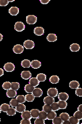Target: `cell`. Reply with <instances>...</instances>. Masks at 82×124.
<instances>
[{
  "label": "cell",
  "mask_w": 82,
  "mask_h": 124,
  "mask_svg": "<svg viewBox=\"0 0 82 124\" xmlns=\"http://www.w3.org/2000/svg\"><path fill=\"white\" fill-rule=\"evenodd\" d=\"M25 29V25L22 22H17L14 25V29L17 32H22Z\"/></svg>",
  "instance_id": "cell-1"
},
{
  "label": "cell",
  "mask_w": 82,
  "mask_h": 124,
  "mask_svg": "<svg viewBox=\"0 0 82 124\" xmlns=\"http://www.w3.org/2000/svg\"><path fill=\"white\" fill-rule=\"evenodd\" d=\"M37 22V17L35 15H28L26 17V22L28 24H35Z\"/></svg>",
  "instance_id": "cell-2"
},
{
  "label": "cell",
  "mask_w": 82,
  "mask_h": 124,
  "mask_svg": "<svg viewBox=\"0 0 82 124\" xmlns=\"http://www.w3.org/2000/svg\"><path fill=\"white\" fill-rule=\"evenodd\" d=\"M15 69V66L13 63L8 62L6 63L4 66V69L7 72H12Z\"/></svg>",
  "instance_id": "cell-3"
},
{
  "label": "cell",
  "mask_w": 82,
  "mask_h": 124,
  "mask_svg": "<svg viewBox=\"0 0 82 124\" xmlns=\"http://www.w3.org/2000/svg\"><path fill=\"white\" fill-rule=\"evenodd\" d=\"M47 95L52 97H55L58 95V91L57 88H51L48 89Z\"/></svg>",
  "instance_id": "cell-4"
},
{
  "label": "cell",
  "mask_w": 82,
  "mask_h": 124,
  "mask_svg": "<svg viewBox=\"0 0 82 124\" xmlns=\"http://www.w3.org/2000/svg\"><path fill=\"white\" fill-rule=\"evenodd\" d=\"M13 51L16 54H21L24 51V47L21 44H16L13 48Z\"/></svg>",
  "instance_id": "cell-5"
},
{
  "label": "cell",
  "mask_w": 82,
  "mask_h": 124,
  "mask_svg": "<svg viewBox=\"0 0 82 124\" xmlns=\"http://www.w3.org/2000/svg\"><path fill=\"white\" fill-rule=\"evenodd\" d=\"M24 47L26 49H32L35 47V43L32 40H27L24 43Z\"/></svg>",
  "instance_id": "cell-6"
},
{
  "label": "cell",
  "mask_w": 82,
  "mask_h": 124,
  "mask_svg": "<svg viewBox=\"0 0 82 124\" xmlns=\"http://www.w3.org/2000/svg\"><path fill=\"white\" fill-rule=\"evenodd\" d=\"M21 76L24 80H28L31 78V73L28 70H25L21 73Z\"/></svg>",
  "instance_id": "cell-7"
},
{
  "label": "cell",
  "mask_w": 82,
  "mask_h": 124,
  "mask_svg": "<svg viewBox=\"0 0 82 124\" xmlns=\"http://www.w3.org/2000/svg\"><path fill=\"white\" fill-rule=\"evenodd\" d=\"M32 94L35 97H40L43 95V91L40 88H35Z\"/></svg>",
  "instance_id": "cell-8"
},
{
  "label": "cell",
  "mask_w": 82,
  "mask_h": 124,
  "mask_svg": "<svg viewBox=\"0 0 82 124\" xmlns=\"http://www.w3.org/2000/svg\"><path fill=\"white\" fill-rule=\"evenodd\" d=\"M9 13L12 16H17L19 13V9L17 7H12L9 9Z\"/></svg>",
  "instance_id": "cell-9"
},
{
  "label": "cell",
  "mask_w": 82,
  "mask_h": 124,
  "mask_svg": "<svg viewBox=\"0 0 82 124\" xmlns=\"http://www.w3.org/2000/svg\"><path fill=\"white\" fill-rule=\"evenodd\" d=\"M58 98L60 100L67 101L69 98V95L66 93H60L58 94Z\"/></svg>",
  "instance_id": "cell-10"
},
{
  "label": "cell",
  "mask_w": 82,
  "mask_h": 124,
  "mask_svg": "<svg viewBox=\"0 0 82 124\" xmlns=\"http://www.w3.org/2000/svg\"><path fill=\"white\" fill-rule=\"evenodd\" d=\"M34 33L37 36H42L44 34V29L42 27H36L34 29Z\"/></svg>",
  "instance_id": "cell-11"
},
{
  "label": "cell",
  "mask_w": 82,
  "mask_h": 124,
  "mask_svg": "<svg viewBox=\"0 0 82 124\" xmlns=\"http://www.w3.org/2000/svg\"><path fill=\"white\" fill-rule=\"evenodd\" d=\"M47 39L49 42H55L57 40V36L53 33L49 34L47 36Z\"/></svg>",
  "instance_id": "cell-12"
},
{
  "label": "cell",
  "mask_w": 82,
  "mask_h": 124,
  "mask_svg": "<svg viewBox=\"0 0 82 124\" xmlns=\"http://www.w3.org/2000/svg\"><path fill=\"white\" fill-rule=\"evenodd\" d=\"M54 102V99L53 97H50L49 96H47L44 98V103L45 104L51 105L52 103Z\"/></svg>",
  "instance_id": "cell-13"
},
{
  "label": "cell",
  "mask_w": 82,
  "mask_h": 124,
  "mask_svg": "<svg viewBox=\"0 0 82 124\" xmlns=\"http://www.w3.org/2000/svg\"><path fill=\"white\" fill-rule=\"evenodd\" d=\"M21 117L23 119H27L30 120L32 118L30 114V112L29 111L25 110L24 112L22 113Z\"/></svg>",
  "instance_id": "cell-14"
},
{
  "label": "cell",
  "mask_w": 82,
  "mask_h": 124,
  "mask_svg": "<svg viewBox=\"0 0 82 124\" xmlns=\"http://www.w3.org/2000/svg\"><path fill=\"white\" fill-rule=\"evenodd\" d=\"M31 66L33 69H38L41 66V63L38 60H33L31 62Z\"/></svg>",
  "instance_id": "cell-15"
},
{
  "label": "cell",
  "mask_w": 82,
  "mask_h": 124,
  "mask_svg": "<svg viewBox=\"0 0 82 124\" xmlns=\"http://www.w3.org/2000/svg\"><path fill=\"white\" fill-rule=\"evenodd\" d=\"M40 82L36 78H31L29 79V84L31 85L32 86H34V87H36L37 86L39 85Z\"/></svg>",
  "instance_id": "cell-16"
},
{
  "label": "cell",
  "mask_w": 82,
  "mask_h": 124,
  "mask_svg": "<svg viewBox=\"0 0 82 124\" xmlns=\"http://www.w3.org/2000/svg\"><path fill=\"white\" fill-rule=\"evenodd\" d=\"M17 95V93L16 91H14V90L12 89H10L7 91L6 92V95L8 98H14L16 97Z\"/></svg>",
  "instance_id": "cell-17"
},
{
  "label": "cell",
  "mask_w": 82,
  "mask_h": 124,
  "mask_svg": "<svg viewBox=\"0 0 82 124\" xmlns=\"http://www.w3.org/2000/svg\"><path fill=\"white\" fill-rule=\"evenodd\" d=\"M79 86V82L77 81H71L69 83V87L71 89H77Z\"/></svg>",
  "instance_id": "cell-18"
},
{
  "label": "cell",
  "mask_w": 82,
  "mask_h": 124,
  "mask_svg": "<svg viewBox=\"0 0 82 124\" xmlns=\"http://www.w3.org/2000/svg\"><path fill=\"white\" fill-rule=\"evenodd\" d=\"M26 110V106L23 103H19L16 107V110L18 113H22Z\"/></svg>",
  "instance_id": "cell-19"
},
{
  "label": "cell",
  "mask_w": 82,
  "mask_h": 124,
  "mask_svg": "<svg viewBox=\"0 0 82 124\" xmlns=\"http://www.w3.org/2000/svg\"><path fill=\"white\" fill-rule=\"evenodd\" d=\"M80 49V46L77 44H72L70 45V50L72 52H77Z\"/></svg>",
  "instance_id": "cell-20"
},
{
  "label": "cell",
  "mask_w": 82,
  "mask_h": 124,
  "mask_svg": "<svg viewBox=\"0 0 82 124\" xmlns=\"http://www.w3.org/2000/svg\"><path fill=\"white\" fill-rule=\"evenodd\" d=\"M35 87L34 86H32L31 85H30V84H26L24 87V90L27 93H30V94H32V92L33 90L35 89Z\"/></svg>",
  "instance_id": "cell-21"
},
{
  "label": "cell",
  "mask_w": 82,
  "mask_h": 124,
  "mask_svg": "<svg viewBox=\"0 0 82 124\" xmlns=\"http://www.w3.org/2000/svg\"><path fill=\"white\" fill-rule=\"evenodd\" d=\"M58 103L59 109H65L67 107V103L66 101L59 100V101L58 102Z\"/></svg>",
  "instance_id": "cell-22"
},
{
  "label": "cell",
  "mask_w": 82,
  "mask_h": 124,
  "mask_svg": "<svg viewBox=\"0 0 82 124\" xmlns=\"http://www.w3.org/2000/svg\"><path fill=\"white\" fill-rule=\"evenodd\" d=\"M21 66L24 68H29L31 66V62L29 59H24L21 62Z\"/></svg>",
  "instance_id": "cell-23"
},
{
  "label": "cell",
  "mask_w": 82,
  "mask_h": 124,
  "mask_svg": "<svg viewBox=\"0 0 82 124\" xmlns=\"http://www.w3.org/2000/svg\"><path fill=\"white\" fill-rule=\"evenodd\" d=\"M30 112L32 118H36L39 117L40 111L38 109H32Z\"/></svg>",
  "instance_id": "cell-24"
},
{
  "label": "cell",
  "mask_w": 82,
  "mask_h": 124,
  "mask_svg": "<svg viewBox=\"0 0 82 124\" xmlns=\"http://www.w3.org/2000/svg\"><path fill=\"white\" fill-rule=\"evenodd\" d=\"M59 81V78L58 76H52L49 78V81L52 84H57Z\"/></svg>",
  "instance_id": "cell-25"
},
{
  "label": "cell",
  "mask_w": 82,
  "mask_h": 124,
  "mask_svg": "<svg viewBox=\"0 0 82 124\" xmlns=\"http://www.w3.org/2000/svg\"><path fill=\"white\" fill-rule=\"evenodd\" d=\"M36 78L40 82H44L46 80V75L44 73H39L37 74Z\"/></svg>",
  "instance_id": "cell-26"
},
{
  "label": "cell",
  "mask_w": 82,
  "mask_h": 124,
  "mask_svg": "<svg viewBox=\"0 0 82 124\" xmlns=\"http://www.w3.org/2000/svg\"><path fill=\"white\" fill-rule=\"evenodd\" d=\"M47 119L48 120H53L55 117L57 116V113H56L55 111L52 110L47 113Z\"/></svg>",
  "instance_id": "cell-27"
},
{
  "label": "cell",
  "mask_w": 82,
  "mask_h": 124,
  "mask_svg": "<svg viewBox=\"0 0 82 124\" xmlns=\"http://www.w3.org/2000/svg\"><path fill=\"white\" fill-rule=\"evenodd\" d=\"M70 115L67 113L63 112L59 114V117H60L63 121H66V120H69Z\"/></svg>",
  "instance_id": "cell-28"
},
{
  "label": "cell",
  "mask_w": 82,
  "mask_h": 124,
  "mask_svg": "<svg viewBox=\"0 0 82 124\" xmlns=\"http://www.w3.org/2000/svg\"><path fill=\"white\" fill-rule=\"evenodd\" d=\"M69 121L71 124H80V120L77 119L74 116H72L69 117Z\"/></svg>",
  "instance_id": "cell-29"
},
{
  "label": "cell",
  "mask_w": 82,
  "mask_h": 124,
  "mask_svg": "<svg viewBox=\"0 0 82 124\" xmlns=\"http://www.w3.org/2000/svg\"><path fill=\"white\" fill-rule=\"evenodd\" d=\"M11 86H12V83L10 82H5L2 84V88L4 90H8L11 89Z\"/></svg>",
  "instance_id": "cell-30"
},
{
  "label": "cell",
  "mask_w": 82,
  "mask_h": 124,
  "mask_svg": "<svg viewBox=\"0 0 82 124\" xmlns=\"http://www.w3.org/2000/svg\"><path fill=\"white\" fill-rule=\"evenodd\" d=\"M7 114L9 116H13L16 114V109H14L13 107L9 108V109L6 112Z\"/></svg>",
  "instance_id": "cell-31"
},
{
  "label": "cell",
  "mask_w": 82,
  "mask_h": 124,
  "mask_svg": "<svg viewBox=\"0 0 82 124\" xmlns=\"http://www.w3.org/2000/svg\"><path fill=\"white\" fill-rule=\"evenodd\" d=\"M10 108V105L7 103H3L1 106H0V109L2 112H6L9 108Z\"/></svg>",
  "instance_id": "cell-32"
},
{
  "label": "cell",
  "mask_w": 82,
  "mask_h": 124,
  "mask_svg": "<svg viewBox=\"0 0 82 124\" xmlns=\"http://www.w3.org/2000/svg\"><path fill=\"white\" fill-rule=\"evenodd\" d=\"M47 113L45 111H41L39 112V117L42 119L43 120H46L47 119Z\"/></svg>",
  "instance_id": "cell-33"
},
{
  "label": "cell",
  "mask_w": 82,
  "mask_h": 124,
  "mask_svg": "<svg viewBox=\"0 0 82 124\" xmlns=\"http://www.w3.org/2000/svg\"><path fill=\"white\" fill-rule=\"evenodd\" d=\"M25 100L26 101H28V102H32V101L35 99V97L32 94H27L25 96Z\"/></svg>",
  "instance_id": "cell-34"
},
{
  "label": "cell",
  "mask_w": 82,
  "mask_h": 124,
  "mask_svg": "<svg viewBox=\"0 0 82 124\" xmlns=\"http://www.w3.org/2000/svg\"><path fill=\"white\" fill-rule=\"evenodd\" d=\"M16 99L18 100L19 103H24L25 102V97L24 95H18L17 96Z\"/></svg>",
  "instance_id": "cell-35"
},
{
  "label": "cell",
  "mask_w": 82,
  "mask_h": 124,
  "mask_svg": "<svg viewBox=\"0 0 82 124\" xmlns=\"http://www.w3.org/2000/svg\"><path fill=\"white\" fill-rule=\"evenodd\" d=\"M11 88L14 90V91H18L20 88V84L18 82H12V86Z\"/></svg>",
  "instance_id": "cell-36"
},
{
  "label": "cell",
  "mask_w": 82,
  "mask_h": 124,
  "mask_svg": "<svg viewBox=\"0 0 82 124\" xmlns=\"http://www.w3.org/2000/svg\"><path fill=\"white\" fill-rule=\"evenodd\" d=\"M18 104H19V102H18V100L16 98H13L10 101V106L13 108H16Z\"/></svg>",
  "instance_id": "cell-37"
},
{
  "label": "cell",
  "mask_w": 82,
  "mask_h": 124,
  "mask_svg": "<svg viewBox=\"0 0 82 124\" xmlns=\"http://www.w3.org/2000/svg\"><path fill=\"white\" fill-rule=\"evenodd\" d=\"M63 121L62 119L59 117L56 116L53 119V124H62Z\"/></svg>",
  "instance_id": "cell-38"
},
{
  "label": "cell",
  "mask_w": 82,
  "mask_h": 124,
  "mask_svg": "<svg viewBox=\"0 0 82 124\" xmlns=\"http://www.w3.org/2000/svg\"><path fill=\"white\" fill-rule=\"evenodd\" d=\"M43 110L45 112H46L47 113L52 111V109H51V106L49 104H45L43 107Z\"/></svg>",
  "instance_id": "cell-39"
},
{
  "label": "cell",
  "mask_w": 82,
  "mask_h": 124,
  "mask_svg": "<svg viewBox=\"0 0 82 124\" xmlns=\"http://www.w3.org/2000/svg\"><path fill=\"white\" fill-rule=\"evenodd\" d=\"M50 106H51V107L52 109V110L53 111H58L59 110V108L58 102H54L53 103H52Z\"/></svg>",
  "instance_id": "cell-40"
},
{
  "label": "cell",
  "mask_w": 82,
  "mask_h": 124,
  "mask_svg": "<svg viewBox=\"0 0 82 124\" xmlns=\"http://www.w3.org/2000/svg\"><path fill=\"white\" fill-rule=\"evenodd\" d=\"M73 116L74 117H76L77 119H79L80 121L81 119H82V112H80L79 111H77L76 112H74V113L73 114Z\"/></svg>",
  "instance_id": "cell-41"
},
{
  "label": "cell",
  "mask_w": 82,
  "mask_h": 124,
  "mask_svg": "<svg viewBox=\"0 0 82 124\" xmlns=\"http://www.w3.org/2000/svg\"><path fill=\"white\" fill-rule=\"evenodd\" d=\"M45 123V122L44 120L41 119L39 117L36 118L35 121V124H44Z\"/></svg>",
  "instance_id": "cell-42"
},
{
  "label": "cell",
  "mask_w": 82,
  "mask_h": 124,
  "mask_svg": "<svg viewBox=\"0 0 82 124\" xmlns=\"http://www.w3.org/2000/svg\"><path fill=\"white\" fill-rule=\"evenodd\" d=\"M76 94L77 96L82 97V88H77L76 89Z\"/></svg>",
  "instance_id": "cell-43"
},
{
  "label": "cell",
  "mask_w": 82,
  "mask_h": 124,
  "mask_svg": "<svg viewBox=\"0 0 82 124\" xmlns=\"http://www.w3.org/2000/svg\"><path fill=\"white\" fill-rule=\"evenodd\" d=\"M8 2L7 0H0V6H6L8 4Z\"/></svg>",
  "instance_id": "cell-44"
},
{
  "label": "cell",
  "mask_w": 82,
  "mask_h": 124,
  "mask_svg": "<svg viewBox=\"0 0 82 124\" xmlns=\"http://www.w3.org/2000/svg\"><path fill=\"white\" fill-rule=\"evenodd\" d=\"M21 124H31V121L30 119H23L20 122Z\"/></svg>",
  "instance_id": "cell-45"
},
{
  "label": "cell",
  "mask_w": 82,
  "mask_h": 124,
  "mask_svg": "<svg viewBox=\"0 0 82 124\" xmlns=\"http://www.w3.org/2000/svg\"><path fill=\"white\" fill-rule=\"evenodd\" d=\"M50 2V0H40V2L43 4H47Z\"/></svg>",
  "instance_id": "cell-46"
},
{
  "label": "cell",
  "mask_w": 82,
  "mask_h": 124,
  "mask_svg": "<svg viewBox=\"0 0 82 124\" xmlns=\"http://www.w3.org/2000/svg\"><path fill=\"white\" fill-rule=\"evenodd\" d=\"M4 75V70L2 68H0V77H1Z\"/></svg>",
  "instance_id": "cell-47"
},
{
  "label": "cell",
  "mask_w": 82,
  "mask_h": 124,
  "mask_svg": "<svg viewBox=\"0 0 82 124\" xmlns=\"http://www.w3.org/2000/svg\"><path fill=\"white\" fill-rule=\"evenodd\" d=\"M62 124H70V122H69V120H66V121H63Z\"/></svg>",
  "instance_id": "cell-48"
},
{
  "label": "cell",
  "mask_w": 82,
  "mask_h": 124,
  "mask_svg": "<svg viewBox=\"0 0 82 124\" xmlns=\"http://www.w3.org/2000/svg\"><path fill=\"white\" fill-rule=\"evenodd\" d=\"M77 110L82 112V104H80L79 106V107L77 108Z\"/></svg>",
  "instance_id": "cell-49"
},
{
  "label": "cell",
  "mask_w": 82,
  "mask_h": 124,
  "mask_svg": "<svg viewBox=\"0 0 82 124\" xmlns=\"http://www.w3.org/2000/svg\"><path fill=\"white\" fill-rule=\"evenodd\" d=\"M3 35H2L1 33H0V41H1L3 39Z\"/></svg>",
  "instance_id": "cell-50"
},
{
  "label": "cell",
  "mask_w": 82,
  "mask_h": 124,
  "mask_svg": "<svg viewBox=\"0 0 82 124\" xmlns=\"http://www.w3.org/2000/svg\"><path fill=\"white\" fill-rule=\"evenodd\" d=\"M14 0H12V1H9V0H8V3H9V2H14Z\"/></svg>",
  "instance_id": "cell-51"
},
{
  "label": "cell",
  "mask_w": 82,
  "mask_h": 124,
  "mask_svg": "<svg viewBox=\"0 0 82 124\" xmlns=\"http://www.w3.org/2000/svg\"><path fill=\"white\" fill-rule=\"evenodd\" d=\"M1 109H0V113H1Z\"/></svg>",
  "instance_id": "cell-52"
},
{
  "label": "cell",
  "mask_w": 82,
  "mask_h": 124,
  "mask_svg": "<svg viewBox=\"0 0 82 124\" xmlns=\"http://www.w3.org/2000/svg\"><path fill=\"white\" fill-rule=\"evenodd\" d=\"M0 122H1V118H0Z\"/></svg>",
  "instance_id": "cell-53"
}]
</instances>
